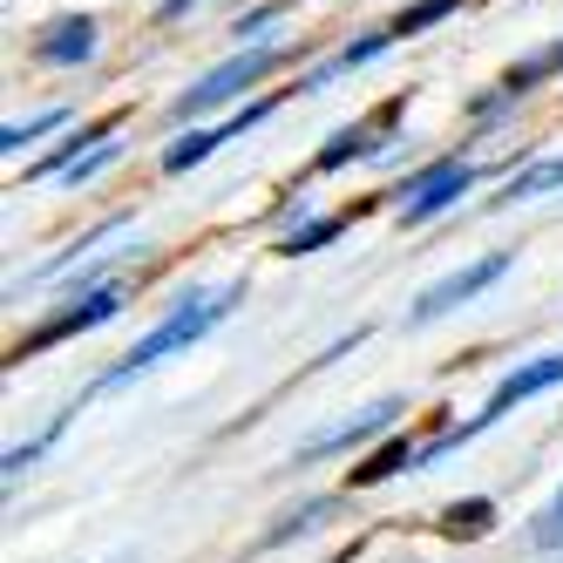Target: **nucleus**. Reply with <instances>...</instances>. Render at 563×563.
Returning a JSON list of instances; mask_svg holds the SVG:
<instances>
[{
	"mask_svg": "<svg viewBox=\"0 0 563 563\" xmlns=\"http://www.w3.org/2000/svg\"><path fill=\"white\" fill-rule=\"evenodd\" d=\"M394 42H400V34H394V27H367V34H360V42H346V48H340L333 62H319L312 75H299V82H292V89H299V96H319V89H327V82H333V75H353V68H367V62H380V55H387Z\"/></svg>",
	"mask_w": 563,
	"mask_h": 563,
	"instance_id": "obj_9",
	"label": "nucleus"
},
{
	"mask_svg": "<svg viewBox=\"0 0 563 563\" xmlns=\"http://www.w3.org/2000/svg\"><path fill=\"white\" fill-rule=\"evenodd\" d=\"M238 299H245V286H218V292H197V286H190V292H184V299H177V306H170V312L156 319V327L123 353V367L109 374V387H123V380H136L143 367H156V360H170V353L197 346V340H205V333L218 327V319H224Z\"/></svg>",
	"mask_w": 563,
	"mask_h": 563,
	"instance_id": "obj_1",
	"label": "nucleus"
},
{
	"mask_svg": "<svg viewBox=\"0 0 563 563\" xmlns=\"http://www.w3.org/2000/svg\"><path fill=\"white\" fill-rule=\"evenodd\" d=\"M292 48H278V42H258V48H238L224 55L218 68H205L197 82L170 102V123H197V115H211V109H231V102H245V89H258L265 75L286 62Z\"/></svg>",
	"mask_w": 563,
	"mask_h": 563,
	"instance_id": "obj_2",
	"label": "nucleus"
},
{
	"mask_svg": "<svg viewBox=\"0 0 563 563\" xmlns=\"http://www.w3.org/2000/svg\"><path fill=\"white\" fill-rule=\"evenodd\" d=\"M55 130H68V109H48V115H27V123H8V130H0V150L21 156L27 143H42V136H55Z\"/></svg>",
	"mask_w": 563,
	"mask_h": 563,
	"instance_id": "obj_13",
	"label": "nucleus"
},
{
	"mask_svg": "<svg viewBox=\"0 0 563 563\" xmlns=\"http://www.w3.org/2000/svg\"><path fill=\"white\" fill-rule=\"evenodd\" d=\"M115 156H123V143H115V136H102V143H96V150L82 156V164L68 170V184H75V190H82V184H96V177H102V170L115 164Z\"/></svg>",
	"mask_w": 563,
	"mask_h": 563,
	"instance_id": "obj_18",
	"label": "nucleus"
},
{
	"mask_svg": "<svg viewBox=\"0 0 563 563\" xmlns=\"http://www.w3.org/2000/svg\"><path fill=\"white\" fill-rule=\"evenodd\" d=\"M190 8H205V0H164V8H156V21H184Z\"/></svg>",
	"mask_w": 563,
	"mask_h": 563,
	"instance_id": "obj_21",
	"label": "nucleus"
},
{
	"mask_svg": "<svg viewBox=\"0 0 563 563\" xmlns=\"http://www.w3.org/2000/svg\"><path fill=\"white\" fill-rule=\"evenodd\" d=\"M543 190H563V156H550V164H537V170L509 177V190L496 197V205H522V197H543Z\"/></svg>",
	"mask_w": 563,
	"mask_h": 563,
	"instance_id": "obj_14",
	"label": "nucleus"
},
{
	"mask_svg": "<svg viewBox=\"0 0 563 563\" xmlns=\"http://www.w3.org/2000/svg\"><path fill=\"white\" fill-rule=\"evenodd\" d=\"M441 530H449V537H482V530H489V503H455Z\"/></svg>",
	"mask_w": 563,
	"mask_h": 563,
	"instance_id": "obj_19",
	"label": "nucleus"
},
{
	"mask_svg": "<svg viewBox=\"0 0 563 563\" xmlns=\"http://www.w3.org/2000/svg\"><path fill=\"white\" fill-rule=\"evenodd\" d=\"M415 462H421V449H415V441H394V449H380L374 462H360V468H353V482L367 489V482H387L394 468H415Z\"/></svg>",
	"mask_w": 563,
	"mask_h": 563,
	"instance_id": "obj_15",
	"label": "nucleus"
},
{
	"mask_svg": "<svg viewBox=\"0 0 563 563\" xmlns=\"http://www.w3.org/2000/svg\"><path fill=\"white\" fill-rule=\"evenodd\" d=\"M400 102H408V96H394L380 115H367V123H346V130H333V136H327V150H319L312 164H319V170H346V164H360V156H380L374 130H387V123H394V115H400Z\"/></svg>",
	"mask_w": 563,
	"mask_h": 563,
	"instance_id": "obj_8",
	"label": "nucleus"
},
{
	"mask_svg": "<svg viewBox=\"0 0 563 563\" xmlns=\"http://www.w3.org/2000/svg\"><path fill=\"white\" fill-rule=\"evenodd\" d=\"M462 8V0H408V8H400V21H394V34L400 42H408V34H428L434 21H449Z\"/></svg>",
	"mask_w": 563,
	"mask_h": 563,
	"instance_id": "obj_16",
	"label": "nucleus"
},
{
	"mask_svg": "<svg viewBox=\"0 0 563 563\" xmlns=\"http://www.w3.org/2000/svg\"><path fill=\"white\" fill-rule=\"evenodd\" d=\"M563 380V353H537V360H522V367H509L503 380H496V394H489V408H482L475 421L489 428V421H503L516 400H530V394H550Z\"/></svg>",
	"mask_w": 563,
	"mask_h": 563,
	"instance_id": "obj_7",
	"label": "nucleus"
},
{
	"mask_svg": "<svg viewBox=\"0 0 563 563\" xmlns=\"http://www.w3.org/2000/svg\"><path fill=\"white\" fill-rule=\"evenodd\" d=\"M102 55V27L89 14H55L42 34H34V62L42 68H82Z\"/></svg>",
	"mask_w": 563,
	"mask_h": 563,
	"instance_id": "obj_5",
	"label": "nucleus"
},
{
	"mask_svg": "<svg viewBox=\"0 0 563 563\" xmlns=\"http://www.w3.org/2000/svg\"><path fill=\"white\" fill-rule=\"evenodd\" d=\"M509 272V252H482V258H468V265H455L449 278H434V286L408 306V327H434V319H449L455 306H468V299H482L496 286V278Z\"/></svg>",
	"mask_w": 563,
	"mask_h": 563,
	"instance_id": "obj_3",
	"label": "nucleus"
},
{
	"mask_svg": "<svg viewBox=\"0 0 563 563\" xmlns=\"http://www.w3.org/2000/svg\"><path fill=\"white\" fill-rule=\"evenodd\" d=\"M537 543H550V550L563 543V489H556V503H550V509L537 516Z\"/></svg>",
	"mask_w": 563,
	"mask_h": 563,
	"instance_id": "obj_20",
	"label": "nucleus"
},
{
	"mask_svg": "<svg viewBox=\"0 0 563 563\" xmlns=\"http://www.w3.org/2000/svg\"><path fill=\"white\" fill-rule=\"evenodd\" d=\"M340 231H346V218H312V224H299V231L286 238V258H306V252H319V245H333Z\"/></svg>",
	"mask_w": 563,
	"mask_h": 563,
	"instance_id": "obj_17",
	"label": "nucleus"
},
{
	"mask_svg": "<svg viewBox=\"0 0 563 563\" xmlns=\"http://www.w3.org/2000/svg\"><path fill=\"white\" fill-rule=\"evenodd\" d=\"M123 312V286H96V292H82V299H68V312H55L34 340H21L14 346V360H27L34 346H55V340H68V333H89V327H109V319Z\"/></svg>",
	"mask_w": 563,
	"mask_h": 563,
	"instance_id": "obj_6",
	"label": "nucleus"
},
{
	"mask_svg": "<svg viewBox=\"0 0 563 563\" xmlns=\"http://www.w3.org/2000/svg\"><path fill=\"white\" fill-rule=\"evenodd\" d=\"M394 415H408V408H400V400H374V408L360 415V421H346V428H333V434H319V441H312V449H306L299 462H312V455H340V449H360V441L387 434V428H394Z\"/></svg>",
	"mask_w": 563,
	"mask_h": 563,
	"instance_id": "obj_10",
	"label": "nucleus"
},
{
	"mask_svg": "<svg viewBox=\"0 0 563 563\" xmlns=\"http://www.w3.org/2000/svg\"><path fill=\"white\" fill-rule=\"evenodd\" d=\"M218 143H231V136H224V130H184V136L164 150V170H170V177H184V170H197V164H211Z\"/></svg>",
	"mask_w": 563,
	"mask_h": 563,
	"instance_id": "obj_12",
	"label": "nucleus"
},
{
	"mask_svg": "<svg viewBox=\"0 0 563 563\" xmlns=\"http://www.w3.org/2000/svg\"><path fill=\"white\" fill-rule=\"evenodd\" d=\"M468 190H475V164L441 156V164H428V170H415L408 184H400V224H428L441 211H455Z\"/></svg>",
	"mask_w": 563,
	"mask_h": 563,
	"instance_id": "obj_4",
	"label": "nucleus"
},
{
	"mask_svg": "<svg viewBox=\"0 0 563 563\" xmlns=\"http://www.w3.org/2000/svg\"><path fill=\"white\" fill-rule=\"evenodd\" d=\"M550 75H563V42H550V48H537V55H522V62L503 75V96L516 102V96H530L537 82H550Z\"/></svg>",
	"mask_w": 563,
	"mask_h": 563,
	"instance_id": "obj_11",
	"label": "nucleus"
}]
</instances>
